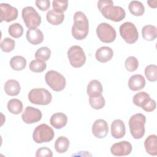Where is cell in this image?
<instances>
[{
    "label": "cell",
    "mask_w": 157,
    "mask_h": 157,
    "mask_svg": "<svg viewBox=\"0 0 157 157\" xmlns=\"http://www.w3.org/2000/svg\"><path fill=\"white\" fill-rule=\"evenodd\" d=\"M23 103L18 99H12L7 102V109L10 113L18 115L23 110Z\"/></svg>",
    "instance_id": "cell-28"
},
{
    "label": "cell",
    "mask_w": 157,
    "mask_h": 157,
    "mask_svg": "<svg viewBox=\"0 0 157 157\" xmlns=\"http://www.w3.org/2000/svg\"><path fill=\"white\" fill-rule=\"evenodd\" d=\"M96 34L99 40L104 43L113 42L117 36L114 28L107 23H101L97 26Z\"/></svg>",
    "instance_id": "cell-10"
},
{
    "label": "cell",
    "mask_w": 157,
    "mask_h": 157,
    "mask_svg": "<svg viewBox=\"0 0 157 157\" xmlns=\"http://www.w3.org/2000/svg\"><path fill=\"white\" fill-rule=\"evenodd\" d=\"M28 97L32 104L36 105H48L52 100L50 92L43 88L32 89L29 92Z\"/></svg>",
    "instance_id": "cell-4"
},
{
    "label": "cell",
    "mask_w": 157,
    "mask_h": 157,
    "mask_svg": "<svg viewBox=\"0 0 157 157\" xmlns=\"http://www.w3.org/2000/svg\"><path fill=\"white\" fill-rule=\"evenodd\" d=\"M71 65L75 68L83 66L86 61V56L82 48L78 45L71 46L67 52Z\"/></svg>",
    "instance_id": "cell-8"
},
{
    "label": "cell",
    "mask_w": 157,
    "mask_h": 157,
    "mask_svg": "<svg viewBox=\"0 0 157 157\" xmlns=\"http://www.w3.org/2000/svg\"><path fill=\"white\" fill-rule=\"evenodd\" d=\"M145 116L140 113H137L131 117L129 120V126L131 136L135 139H141L145 134Z\"/></svg>",
    "instance_id": "cell-3"
},
{
    "label": "cell",
    "mask_w": 157,
    "mask_h": 157,
    "mask_svg": "<svg viewBox=\"0 0 157 157\" xmlns=\"http://www.w3.org/2000/svg\"><path fill=\"white\" fill-rule=\"evenodd\" d=\"M4 89L7 95L14 96L20 93L21 87L18 81L14 79H10L5 83Z\"/></svg>",
    "instance_id": "cell-21"
},
{
    "label": "cell",
    "mask_w": 157,
    "mask_h": 157,
    "mask_svg": "<svg viewBox=\"0 0 157 157\" xmlns=\"http://www.w3.org/2000/svg\"><path fill=\"white\" fill-rule=\"evenodd\" d=\"M111 134L115 139H121L126 133V128L124 122L120 120H115L111 124Z\"/></svg>",
    "instance_id": "cell-15"
},
{
    "label": "cell",
    "mask_w": 157,
    "mask_h": 157,
    "mask_svg": "<svg viewBox=\"0 0 157 157\" xmlns=\"http://www.w3.org/2000/svg\"><path fill=\"white\" fill-rule=\"evenodd\" d=\"M21 16L26 26L29 29L37 28L41 23L40 15L31 6L24 7L21 12Z\"/></svg>",
    "instance_id": "cell-7"
},
{
    "label": "cell",
    "mask_w": 157,
    "mask_h": 157,
    "mask_svg": "<svg viewBox=\"0 0 157 157\" xmlns=\"http://www.w3.org/2000/svg\"><path fill=\"white\" fill-rule=\"evenodd\" d=\"M113 56V50L107 46H103L99 48L95 54L96 59L101 63H106L110 61Z\"/></svg>",
    "instance_id": "cell-17"
},
{
    "label": "cell",
    "mask_w": 157,
    "mask_h": 157,
    "mask_svg": "<svg viewBox=\"0 0 157 157\" xmlns=\"http://www.w3.org/2000/svg\"><path fill=\"white\" fill-rule=\"evenodd\" d=\"M26 37L27 40L33 45H38L44 40L43 33L38 28L28 29Z\"/></svg>",
    "instance_id": "cell-16"
},
{
    "label": "cell",
    "mask_w": 157,
    "mask_h": 157,
    "mask_svg": "<svg viewBox=\"0 0 157 157\" xmlns=\"http://www.w3.org/2000/svg\"><path fill=\"white\" fill-rule=\"evenodd\" d=\"M15 46V40L10 37H6L1 42V48L6 53L12 52Z\"/></svg>",
    "instance_id": "cell-35"
},
{
    "label": "cell",
    "mask_w": 157,
    "mask_h": 157,
    "mask_svg": "<svg viewBox=\"0 0 157 157\" xmlns=\"http://www.w3.org/2000/svg\"><path fill=\"white\" fill-rule=\"evenodd\" d=\"M50 123L55 129H61L66 125L67 123V117L62 112H57L52 115Z\"/></svg>",
    "instance_id": "cell-19"
},
{
    "label": "cell",
    "mask_w": 157,
    "mask_h": 157,
    "mask_svg": "<svg viewBox=\"0 0 157 157\" xmlns=\"http://www.w3.org/2000/svg\"><path fill=\"white\" fill-rule=\"evenodd\" d=\"M51 56V50L47 47H42L37 49L35 53V58L40 61H46L48 60Z\"/></svg>",
    "instance_id": "cell-29"
},
{
    "label": "cell",
    "mask_w": 157,
    "mask_h": 157,
    "mask_svg": "<svg viewBox=\"0 0 157 157\" xmlns=\"http://www.w3.org/2000/svg\"><path fill=\"white\" fill-rule=\"evenodd\" d=\"M42 117V112L31 106H27L21 115L23 121L26 124H33L39 121Z\"/></svg>",
    "instance_id": "cell-12"
},
{
    "label": "cell",
    "mask_w": 157,
    "mask_h": 157,
    "mask_svg": "<svg viewBox=\"0 0 157 157\" xmlns=\"http://www.w3.org/2000/svg\"><path fill=\"white\" fill-rule=\"evenodd\" d=\"M47 21L53 25H59L61 24L64 19L63 13H57L53 9L49 10L46 14Z\"/></svg>",
    "instance_id": "cell-23"
},
{
    "label": "cell",
    "mask_w": 157,
    "mask_h": 157,
    "mask_svg": "<svg viewBox=\"0 0 157 157\" xmlns=\"http://www.w3.org/2000/svg\"><path fill=\"white\" fill-rule=\"evenodd\" d=\"M145 86V79L140 74L132 75L128 80L129 88L134 91L140 90Z\"/></svg>",
    "instance_id": "cell-18"
},
{
    "label": "cell",
    "mask_w": 157,
    "mask_h": 157,
    "mask_svg": "<svg viewBox=\"0 0 157 157\" xmlns=\"http://www.w3.org/2000/svg\"><path fill=\"white\" fill-rule=\"evenodd\" d=\"M132 148L130 142L123 140L113 144L110 148V152L117 156H126L131 153Z\"/></svg>",
    "instance_id": "cell-13"
},
{
    "label": "cell",
    "mask_w": 157,
    "mask_h": 157,
    "mask_svg": "<svg viewBox=\"0 0 157 157\" xmlns=\"http://www.w3.org/2000/svg\"><path fill=\"white\" fill-rule=\"evenodd\" d=\"M142 35L145 40L147 41H153L157 36L156 28L151 25H145L142 29Z\"/></svg>",
    "instance_id": "cell-24"
},
{
    "label": "cell",
    "mask_w": 157,
    "mask_h": 157,
    "mask_svg": "<svg viewBox=\"0 0 157 157\" xmlns=\"http://www.w3.org/2000/svg\"><path fill=\"white\" fill-rule=\"evenodd\" d=\"M98 7L102 15L108 20L119 22L125 18L126 12L124 9L120 6H113V2L111 0L99 1Z\"/></svg>",
    "instance_id": "cell-1"
},
{
    "label": "cell",
    "mask_w": 157,
    "mask_h": 157,
    "mask_svg": "<svg viewBox=\"0 0 157 157\" xmlns=\"http://www.w3.org/2000/svg\"><path fill=\"white\" fill-rule=\"evenodd\" d=\"M53 9L57 13H63L67 10L68 1L66 0H54L52 2Z\"/></svg>",
    "instance_id": "cell-36"
},
{
    "label": "cell",
    "mask_w": 157,
    "mask_h": 157,
    "mask_svg": "<svg viewBox=\"0 0 157 157\" xmlns=\"http://www.w3.org/2000/svg\"><path fill=\"white\" fill-rule=\"evenodd\" d=\"M89 103L93 109L99 110L104 107L105 101L104 97L101 94L96 97H90Z\"/></svg>",
    "instance_id": "cell-32"
},
{
    "label": "cell",
    "mask_w": 157,
    "mask_h": 157,
    "mask_svg": "<svg viewBox=\"0 0 157 157\" xmlns=\"http://www.w3.org/2000/svg\"><path fill=\"white\" fill-rule=\"evenodd\" d=\"M29 69L33 72H42L45 70L47 67V64L45 61H40L38 60H33L29 63Z\"/></svg>",
    "instance_id": "cell-34"
},
{
    "label": "cell",
    "mask_w": 157,
    "mask_h": 157,
    "mask_svg": "<svg viewBox=\"0 0 157 157\" xmlns=\"http://www.w3.org/2000/svg\"><path fill=\"white\" fill-rule=\"evenodd\" d=\"M102 91V84L98 80H91L87 85L86 92L89 97H96L101 95Z\"/></svg>",
    "instance_id": "cell-22"
},
{
    "label": "cell",
    "mask_w": 157,
    "mask_h": 157,
    "mask_svg": "<svg viewBox=\"0 0 157 157\" xmlns=\"http://www.w3.org/2000/svg\"><path fill=\"white\" fill-rule=\"evenodd\" d=\"M23 28L18 23H15L10 25L9 27V34L12 37L19 38L23 34Z\"/></svg>",
    "instance_id": "cell-31"
},
{
    "label": "cell",
    "mask_w": 157,
    "mask_h": 157,
    "mask_svg": "<svg viewBox=\"0 0 157 157\" xmlns=\"http://www.w3.org/2000/svg\"><path fill=\"white\" fill-rule=\"evenodd\" d=\"M74 25L72 27V35L77 40H83L88 35L89 22L85 14L81 12H76L74 15Z\"/></svg>",
    "instance_id": "cell-2"
},
{
    "label": "cell",
    "mask_w": 157,
    "mask_h": 157,
    "mask_svg": "<svg viewBox=\"0 0 157 157\" xmlns=\"http://www.w3.org/2000/svg\"><path fill=\"white\" fill-rule=\"evenodd\" d=\"M156 104L155 101L150 98L141 108L146 112H150L155 110L156 109Z\"/></svg>",
    "instance_id": "cell-39"
},
{
    "label": "cell",
    "mask_w": 157,
    "mask_h": 157,
    "mask_svg": "<svg viewBox=\"0 0 157 157\" xmlns=\"http://www.w3.org/2000/svg\"><path fill=\"white\" fill-rule=\"evenodd\" d=\"M120 34L124 40L129 44L135 43L139 38V33L134 23L126 21L120 26Z\"/></svg>",
    "instance_id": "cell-9"
},
{
    "label": "cell",
    "mask_w": 157,
    "mask_h": 157,
    "mask_svg": "<svg viewBox=\"0 0 157 157\" xmlns=\"http://www.w3.org/2000/svg\"><path fill=\"white\" fill-rule=\"evenodd\" d=\"M109 132V126L107 121L103 119L96 120L92 126V133L98 139L105 137Z\"/></svg>",
    "instance_id": "cell-14"
},
{
    "label": "cell",
    "mask_w": 157,
    "mask_h": 157,
    "mask_svg": "<svg viewBox=\"0 0 157 157\" xmlns=\"http://www.w3.org/2000/svg\"><path fill=\"white\" fill-rule=\"evenodd\" d=\"M35 4L42 11L48 10L50 6V1L49 0H37L35 1Z\"/></svg>",
    "instance_id": "cell-40"
},
{
    "label": "cell",
    "mask_w": 157,
    "mask_h": 157,
    "mask_svg": "<svg viewBox=\"0 0 157 157\" xmlns=\"http://www.w3.org/2000/svg\"><path fill=\"white\" fill-rule=\"evenodd\" d=\"M45 80L55 91H61L65 88L66 81L65 77L58 72L53 70L48 71L45 75Z\"/></svg>",
    "instance_id": "cell-5"
},
{
    "label": "cell",
    "mask_w": 157,
    "mask_h": 157,
    "mask_svg": "<svg viewBox=\"0 0 157 157\" xmlns=\"http://www.w3.org/2000/svg\"><path fill=\"white\" fill-rule=\"evenodd\" d=\"M55 132L53 129L47 124L37 126L33 134V140L37 144L48 142L53 140Z\"/></svg>",
    "instance_id": "cell-6"
},
{
    "label": "cell",
    "mask_w": 157,
    "mask_h": 157,
    "mask_svg": "<svg viewBox=\"0 0 157 157\" xmlns=\"http://www.w3.org/2000/svg\"><path fill=\"white\" fill-rule=\"evenodd\" d=\"M147 4L148 6L151 7V8H156L157 7V1L156 0H151V1H148Z\"/></svg>",
    "instance_id": "cell-41"
},
{
    "label": "cell",
    "mask_w": 157,
    "mask_h": 157,
    "mask_svg": "<svg viewBox=\"0 0 157 157\" xmlns=\"http://www.w3.org/2000/svg\"><path fill=\"white\" fill-rule=\"evenodd\" d=\"M146 152L151 156L157 155V136L155 134L148 136L144 142Z\"/></svg>",
    "instance_id": "cell-20"
},
{
    "label": "cell",
    "mask_w": 157,
    "mask_h": 157,
    "mask_svg": "<svg viewBox=\"0 0 157 157\" xmlns=\"http://www.w3.org/2000/svg\"><path fill=\"white\" fill-rule=\"evenodd\" d=\"M0 20L1 22L4 21L10 22L17 19L18 17V10L17 8L7 3L0 4Z\"/></svg>",
    "instance_id": "cell-11"
},
{
    "label": "cell",
    "mask_w": 157,
    "mask_h": 157,
    "mask_svg": "<svg viewBox=\"0 0 157 157\" xmlns=\"http://www.w3.org/2000/svg\"><path fill=\"white\" fill-rule=\"evenodd\" d=\"M69 144V140L66 137L60 136L55 142V149L59 153H64L68 150Z\"/></svg>",
    "instance_id": "cell-26"
},
{
    "label": "cell",
    "mask_w": 157,
    "mask_h": 157,
    "mask_svg": "<svg viewBox=\"0 0 157 157\" xmlns=\"http://www.w3.org/2000/svg\"><path fill=\"white\" fill-rule=\"evenodd\" d=\"M150 99V95L147 93L140 91L134 96L132 101L136 105L142 107Z\"/></svg>",
    "instance_id": "cell-30"
},
{
    "label": "cell",
    "mask_w": 157,
    "mask_h": 157,
    "mask_svg": "<svg viewBox=\"0 0 157 157\" xmlns=\"http://www.w3.org/2000/svg\"><path fill=\"white\" fill-rule=\"evenodd\" d=\"M128 9L131 14L134 16H142L145 12V8L143 4L138 1H132L129 2Z\"/></svg>",
    "instance_id": "cell-27"
},
{
    "label": "cell",
    "mask_w": 157,
    "mask_h": 157,
    "mask_svg": "<svg viewBox=\"0 0 157 157\" xmlns=\"http://www.w3.org/2000/svg\"><path fill=\"white\" fill-rule=\"evenodd\" d=\"M124 66L128 71L134 72L138 68L139 61L136 57L131 56L128 57L125 60Z\"/></svg>",
    "instance_id": "cell-37"
},
{
    "label": "cell",
    "mask_w": 157,
    "mask_h": 157,
    "mask_svg": "<svg viewBox=\"0 0 157 157\" xmlns=\"http://www.w3.org/2000/svg\"><path fill=\"white\" fill-rule=\"evenodd\" d=\"M36 157H52L53 153L52 150L46 147L38 148L36 153Z\"/></svg>",
    "instance_id": "cell-38"
},
{
    "label": "cell",
    "mask_w": 157,
    "mask_h": 157,
    "mask_svg": "<svg viewBox=\"0 0 157 157\" xmlns=\"http://www.w3.org/2000/svg\"><path fill=\"white\" fill-rule=\"evenodd\" d=\"M9 64L12 69L20 71L26 67V60L21 56H15L10 59Z\"/></svg>",
    "instance_id": "cell-25"
},
{
    "label": "cell",
    "mask_w": 157,
    "mask_h": 157,
    "mask_svg": "<svg viewBox=\"0 0 157 157\" xmlns=\"http://www.w3.org/2000/svg\"><path fill=\"white\" fill-rule=\"evenodd\" d=\"M145 75L150 82H156L157 80V66L155 64H150L145 68Z\"/></svg>",
    "instance_id": "cell-33"
}]
</instances>
